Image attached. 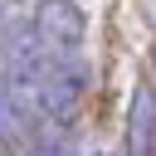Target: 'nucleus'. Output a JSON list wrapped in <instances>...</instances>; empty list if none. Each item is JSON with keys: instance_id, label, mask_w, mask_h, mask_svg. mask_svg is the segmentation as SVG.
Listing matches in <instances>:
<instances>
[{"instance_id": "f257e3e1", "label": "nucleus", "mask_w": 156, "mask_h": 156, "mask_svg": "<svg viewBox=\"0 0 156 156\" xmlns=\"http://www.w3.org/2000/svg\"><path fill=\"white\" fill-rule=\"evenodd\" d=\"M29 39L44 54H54V58H78L83 54V39H88V15L73 0H39L34 24H29Z\"/></svg>"}, {"instance_id": "f03ea898", "label": "nucleus", "mask_w": 156, "mask_h": 156, "mask_svg": "<svg viewBox=\"0 0 156 156\" xmlns=\"http://www.w3.org/2000/svg\"><path fill=\"white\" fill-rule=\"evenodd\" d=\"M34 127H39L34 102H29L24 83L5 68V73H0V136H5V141H15V136H29Z\"/></svg>"}, {"instance_id": "7ed1b4c3", "label": "nucleus", "mask_w": 156, "mask_h": 156, "mask_svg": "<svg viewBox=\"0 0 156 156\" xmlns=\"http://www.w3.org/2000/svg\"><path fill=\"white\" fill-rule=\"evenodd\" d=\"M151 136H156V98H151V88H136V98H132V117H127L132 156H151Z\"/></svg>"}, {"instance_id": "20e7f679", "label": "nucleus", "mask_w": 156, "mask_h": 156, "mask_svg": "<svg viewBox=\"0 0 156 156\" xmlns=\"http://www.w3.org/2000/svg\"><path fill=\"white\" fill-rule=\"evenodd\" d=\"M29 151L34 156H78V146H73V136H68L63 122H39L29 132Z\"/></svg>"}, {"instance_id": "39448f33", "label": "nucleus", "mask_w": 156, "mask_h": 156, "mask_svg": "<svg viewBox=\"0 0 156 156\" xmlns=\"http://www.w3.org/2000/svg\"><path fill=\"white\" fill-rule=\"evenodd\" d=\"M0 156H10V141H5V136H0Z\"/></svg>"}]
</instances>
